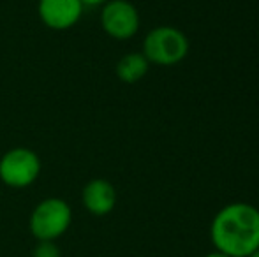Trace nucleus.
Segmentation results:
<instances>
[{"instance_id": "6e6552de", "label": "nucleus", "mask_w": 259, "mask_h": 257, "mask_svg": "<svg viewBox=\"0 0 259 257\" xmlns=\"http://www.w3.org/2000/svg\"><path fill=\"white\" fill-rule=\"evenodd\" d=\"M148 60L145 59V55L141 52H133L125 53L122 59L118 60L115 67V72L118 76L120 81L123 83H138L140 79H143L148 72Z\"/></svg>"}, {"instance_id": "39448f33", "label": "nucleus", "mask_w": 259, "mask_h": 257, "mask_svg": "<svg viewBox=\"0 0 259 257\" xmlns=\"http://www.w3.org/2000/svg\"><path fill=\"white\" fill-rule=\"evenodd\" d=\"M101 28L116 41H129L140 32V11L129 0H109L101 7Z\"/></svg>"}, {"instance_id": "7ed1b4c3", "label": "nucleus", "mask_w": 259, "mask_h": 257, "mask_svg": "<svg viewBox=\"0 0 259 257\" xmlns=\"http://www.w3.org/2000/svg\"><path fill=\"white\" fill-rule=\"evenodd\" d=\"M141 53L148 64L171 67L180 64L189 53V39L177 27L162 25L155 27L145 35Z\"/></svg>"}, {"instance_id": "423d86ee", "label": "nucleus", "mask_w": 259, "mask_h": 257, "mask_svg": "<svg viewBox=\"0 0 259 257\" xmlns=\"http://www.w3.org/2000/svg\"><path fill=\"white\" fill-rule=\"evenodd\" d=\"M79 0H37V16L52 30H67L83 16Z\"/></svg>"}, {"instance_id": "f8f14e48", "label": "nucleus", "mask_w": 259, "mask_h": 257, "mask_svg": "<svg viewBox=\"0 0 259 257\" xmlns=\"http://www.w3.org/2000/svg\"><path fill=\"white\" fill-rule=\"evenodd\" d=\"M249 257H259V250H257V252H254V254H250Z\"/></svg>"}, {"instance_id": "f03ea898", "label": "nucleus", "mask_w": 259, "mask_h": 257, "mask_svg": "<svg viewBox=\"0 0 259 257\" xmlns=\"http://www.w3.org/2000/svg\"><path fill=\"white\" fill-rule=\"evenodd\" d=\"M71 222V204L62 197H46L32 210L28 229L37 241H57L69 231Z\"/></svg>"}, {"instance_id": "f257e3e1", "label": "nucleus", "mask_w": 259, "mask_h": 257, "mask_svg": "<svg viewBox=\"0 0 259 257\" xmlns=\"http://www.w3.org/2000/svg\"><path fill=\"white\" fill-rule=\"evenodd\" d=\"M210 240L228 257H249L259 250V210L243 201L221 208L210 224Z\"/></svg>"}, {"instance_id": "9b49d317", "label": "nucleus", "mask_w": 259, "mask_h": 257, "mask_svg": "<svg viewBox=\"0 0 259 257\" xmlns=\"http://www.w3.org/2000/svg\"><path fill=\"white\" fill-rule=\"evenodd\" d=\"M205 257H228V255H224V254H221V252L213 250V252H210V254H206Z\"/></svg>"}, {"instance_id": "9d476101", "label": "nucleus", "mask_w": 259, "mask_h": 257, "mask_svg": "<svg viewBox=\"0 0 259 257\" xmlns=\"http://www.w3.org/2000/svg\"><path fill=\"white\" fill-rule=\"evenodd\" d=\"M83 4V7H103L109 0H79Z\"/></svg>"}, {"instance_id": "1a4fd4ad", "label": "nucleus", "mask_w": 259, "mask_h": 257, "mask_svg": "<svg viewBox=\"0 0 259 257\" xmlns=\"http://www.w3.org/2000/svg\"><path fill=\"white\" fill-rule=\"evenodd\" d=\"M32 257H62V252L55 241H37Z\"/></svg>"}, {"instance_id": "0eeeda50", "label": "nucleus", "mask_w": 259, "mask_h": 257, "mask_svg": "<svg viewBox=\"0 0 259 257\" xmlns=\"http://www.w3.org/2000/svg\"><path fill=\"white\" fill-rule=\"evenodd\" d=\"M81 204L94 217L109 215L116 206V190L113 183L104 178L87 182L81 190Z\"/></svg>"}, {"instance_id": "20e7f679", "label": "nucleus", "mask_w": 259, "mask_h": 257, "mask_svg": "<svg viewBox=\"0 0 259 257\" xmlns=\"http://www.w3.org/2000/svg\"><path fill=\"white\" fill-rule=\"evenodd\" d=\"M42 169V162L34 150L16 146L0 157V180L11 189H27L34 185Z\"/></svg>"}]
</instances>
